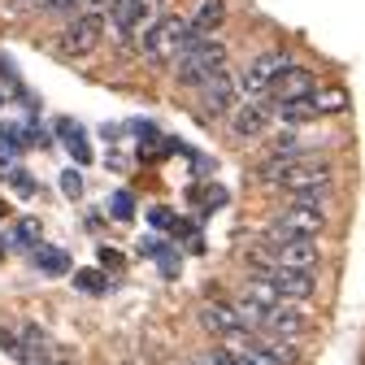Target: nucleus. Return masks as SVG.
I'll use <instances>...</instances> for the list:
<instances>
[{
    "mask_svg": "<svg viewBox=\"0 0 365 365\" xmlns=\"http://www.w3.org/2000/svg\"><path fill=\"white\" fill-rule=\"evenodd\" d=\"M187 22H192V31H196V35H213V31L226 22V0H200L196 14H192Z\"/></svg>",
    "mask_w": 365,
    "mask_h": 365,
    "instance_id": "14",
    "label": "nucleus"
},
{
    "mask_svg": "<svg viewBox=\"0 0 365 365\" xmlns=\"http://www.w3.org/2000/svg\"><path fill=\"white\" fill-rule=\"evenodd\" d=\"M240 101H244V87H240V74H235L231 66L217 70V74L196 91V105H200L205 118H231Z\"/></svg>",
    "mask_w": 365,
    "mask_h": 365,
    "instance_id": "6",
    "label": "nucleus"
},
{
    "mask_svg": "<svg viewBox=\"0 0 365 365\" xmlns=\"http://www.w3.org/2000/svg\"><path fill=\"white\" fill-rule=\"evenodd\" d=\"M217 70H226V43L217 35H196L187 39V48H182V57L174 61V83L187 87V91H200Z\"/></svg>",
    "mask_w": 365,
    "mask_h": 365,
    "instance_id": "1",
    "label": "nucleus"
},
{
    "mask_svg": "<svg viewBox=\"0 0 365 365\" xmlns=\"http://www.w3.org/2000/svg\"><path fill=\"white\" fill-rule=\"evenodd\" d=\"M200 327H205L209 335H217V339H231L235 331H244L240 313H235V300H231V304H226V300H205V304H200Z\"/></svg>",
    "mask_w": 365,
    "mask_h": 365,
    "instance_id": "13",
    "label": "nucleus"
},
{
    "mask_svg": "<svg viewBox=\"0 0 365 365\" xmlns=\"http://www.w3.org/2000/svg\"><path fill=\"white\" fill-rule=\"evenodd\" d=\"M313 109H317V118L344 113V109H348V91H344V87H317V91H313Z\"/></svg>",
    "mask_w": 365,
    "mask_h": 365,
    "instance_id": "15",
    "label": "nucleus"
},
{
    "mask_svg": "<svg viewBox=\"0 0 365 365\" xmlns=\"http://www.w3.org/2000/svg\"><path fill=\"white\" fill-rule=\"evenodd\" d=\"M0 105H5V87H0Z\"/></svg>",
    "mask_w": 365,
    "mask_h": 365,
    "instance_id": "30",
    "label": "nucleus"
},
{
    "mask_svg": "<svg viewBox=\"0 0 365 365\" xmlns=\"http://www.w3.org/2000/svg\"><path fill=\"white\" fill-rule=\"evenodd\" d=\"M0 213H5V209H0Z\"/></svg>",
    "mask_w": 365,
    "mask_h": 365,
    "instance_id": "32",
    "label": "nucleus"
},
{
    "mask_svg": "<svg viewBox=\"0 0 365 365\" xmlns=\"http://www.w3.org/2000/svg\"><path fill=\"white\" fill-rule=\"evenodd\" d=\"M105 39V14H74L61 31V53L66 57H91Z\"/></svg>",
    "mask_w": 365,
    "mask_h": 365,
    "instance_id": "7",
    "label": "nucleus"
},
{
    "mask_svg": "<svg viewBox=\"0 0 365 365\" xmlns=\"http://www.w3.org/2000/svg\"><path fill=\"white\" fill-rule=\"evenodd\" d=\"M287 66H296L287 48H265V53H257V57L248 61V70L240 74L244 101H265V91L274 87V78H279V74H283Z\"/></svg>",
    "mask_w": 365,
    "mask_h": 365,
    "instance_id": "5",
    "label": "nucleus"
},
{
    "mask_svg": "<svg viewBox=\"0 0 365 365\" xmlns=\"http://www.w3.org/2000/svg\"><path fill=\"white\" fill-rule=\"evenodd\" d=\"M269 122H274L269 101H240L235 113L226 118V130H231L235 140H261V135L269 130Z\"/></svg>",
    "mask_w": 365,
    "mask_h": 365,
    "instance_id": "11",
    "label": "nucleus"
},
{
    "mask_svg": "<svg viewBox=\"0 0 365 365\" xmlns=\"http://www.w3.org/2000/svg\"><path fill=\"white\" fill-rule=\"evenodd\" d=\"M109 209H113L118 222H130V217H135V200H130V192H113V196H109Z\"/></svg>",
    "mask_w": 365,
    "mask_h": 365,
    "instance_id": "23",
    "label": "nucleus"
},
{
    "mask_svg": "<svg viewBox=\"0 0 365 365\" xmlns=\"http://www.w3.org/2000/svg\"><path fill=\"white\" fill-rule=\"evenodd\" d=\"M14 244H22V248H35V244H39V222H35V217H22V222H18Z\"/></svg>",
    "mask_w": 365,
    "mask_h": 365,
    "instance_id": "22",
    "label": "nucleus"
},
{
    "mask_svg": "<svg viewBox=\"0 0 365 365\" xmlns=\"http://www.w3.org/2000/svg\"><path fill=\"white\" fill-rule=\"evenodd\" d=\"M57 135L66 140V148L74 153V161H91V148H87V140H83V126H78V122H57Z\"/></svg>",
    "mask_w": 365,
    "mask_h": 365,
    "instance_id": "18",
    "label": "nucleus"
},
{
    "mask_svg": "<svg viewBox=\"0 0 365 365\" xmlns=\"http://www.w3.org/2000/svg\"><path fill=\"white\" fill-rule=\"evenodd\" d=\"M327 231V205H287L279 217L265 226L261 240H317Z\"/></svg>",
    "mask_w": 365,
    "mask_h": 365,
    "instance_id": "4",
    "label": "nucleus"
},
{
    "mask_svg": "<svg viewBox=\"0 0 365 365\" xmlns=\"http://www.w3.org/2000/svg\"><path fill=\"white\" fill-rule=\"evenodd\" d=\"M74 287H83L87 296H101L109 287V279H105L101 269H74Z\"/></svg>",
    "mask_w": 365,
    "mask_h": 365,
    "instance_id": "19",
    "label": "nucleus"
},
{
    "mask_svg": "<svg viewBox=\"0 0 365 365\" xmlns=\"http://www.w3.org/2000/svg\"><path fill=\"white\" fill-rule=\"evenodd\" d=\"M170 222H174L170 209H153V226H170Z\"/></svg>",
    "mask_w": 365,
    "mask_h": 365,
    "instance_id": "28",
    "label": "nucleus"
},
{
    "mask_svg": "<svg viewBox=\"0 0 365 365\" xmlns=\"http://www.w3.org/2000/svg\"><path fill=\"white\" fill-rule=\"evenodd\" d=\"M331 182H335V174H331V165H327V161H317V157H300V161H292V165L283 170L279 187H283L296 205H327Z\"/></svg>",
    "mask_w": 365,
    "mask_h": 365,
    "instance_id": "2",
    "label": "nucleus"
},
{
    "mask_svg": "<svg viewBox=\"0 0 365 365\" xmlns=\"http://www.w3.org/2000/svg\"><path fill=\"white\" fill-rule=\"evenodd\" d=\"M22 5H43V0H22Z\"/></svg>",
    "mask_w": 365,
    "mask_h": 365,
    "instance_id": "29",
    "label": "nucleus"
},
{
    "mask_svg": "<svg viewBox=\"0 0 365 365\" xmlns=\"http://www.w3.org/2000/svg\"><path fill=\"white\" fill-rule=\"evenodd\" d=\"M35 269L39 274H70V257L61 248H48V244H35Z\"/></svg>",
    "mask_w": 365,
    "mask_h": 365,
    "instance_id": "16",
    "label": "nucleus"
},
{
    "mask_svg": "<svg viewBox=\"0 0 365 365\" xmlns=\"http://www.w3.org/2000/svg\"><path fill=\"white\" fill-rule=\"evenodd\" d=\"M309 331V309L296 300H279L274 309H261V335H283V339H300Z\"/></svg>",
    "mask_w": 365,
    "mask_h": 365,
    "instance_id": "9",
    "label": "nucleus"
},
{
    "mask_svg": "<svg viewBox=\"0 0 365 365\" xmlns=\"http://www.w3.org/2000/svg\"><path fill=\"white\" fill-rule=\"evenodd\" d=\"M144 5V0H109V18H113V31L122 35L126 31V22H130V14L135 9H140Z\"/></svg>",
    "mask_w": 365,
    "mask_h": 365,
    "instance_id": "20",
    "label": "nucleus"
},
{
    "mask_svg": "<svg viewBox=\"0 0 365 365\" xmlns=\"http://www.w3.org/2000/svg\"><path fill=\"white\" fill-rule=\"evenodd\" d=\"M57 365H70V361H57Z\"/></svg>",
    "mask_w": 365,
    "mask_h": 365,
    "instance_id": "31",
    "label": "nucleus"
},
{
    "mask_svg": "<svg viewBox=\"0 0 365 365\" xmlns=\"http://www.w3.org/2000/svg\"><path fill=\"white\" fill-rule=\"evenodd\" d=\"M101 265H105V269H122V257H118L113 248H101Z\"/></svg>",
    "mask_w": 365,
    "mask_h": 365,
    "instance_id": "27",
    "label": "nucleus"
},
{
    "mask_svg": "<svg viewBox=\"0 0 365 365\" xmlns=\"http://www.w3.org/2000/svg\"><path fill=\"white\" fill-rule=\"evenodd\" d=\"M61 192H66L70 200L83 196V174H78V170H66V174H61Z\"/></svg>",
    "mask_w": 365,
    "mask_h": 365,
    "instance_id": "25",
    "label": "nucleus"
},
{
    "mask_svg": "<svg viewBox=\"0 0 365 365\" xmlns=\"http://www.w3.org/2000/svg\"><path fill=\"white\" fill-rule=\"evenodd\" d=\"M274 118H279L283 126H300V122H317V109H313V96H309V101H296V105H279V109H274Z\"/></svg>",
    "mask_w": 365,
    "mask_h": 365,
    "instance_id": "17",
    "label": "nucleus"
},
{
    "mask_svg": "<svg viewBox=\"0 0 365 365\" xmlns=\"http://www.w3.org/2000/svg\"><path fill=\"white\" fill-rule=\"evenodd\" d=\"M22 331H14V327H5V322H0V352H5V356H14V361H22Z\"/></svg>",
    "mask_w": 365,
    "mask_h": 365,
    "instance_id": "21",
    "label": "nucleus"
},
{
    "mask_svg": "<svg viewBox=\"0 0 365 365\" xmlns=\"http://www.w3.org/2000/svg\"><path fill=\"white\" fill-rule=\"evenodd\" d=\"M9 178H14V192H22V196H31V192H35V178H31L26 170H14Z\"/></svg>",
    "mask_w": 365,
    "mask_h": 365,
    "instance_id": "26",
    "label": "nucleus"
},
{
    "mask_svg": "<svg viewBox=\"0 0 365 365\" xmlns=\"http://www.w3.org/2000/svg\"><path fill=\"white\" fill-rule=\"evenodd\" d=\"M257 279H269L274 287H279L283 300H296V304H309V300L317 296V279H313L309 269H287V265H279V261H274L269 269H261Z\"/></svg>",
    "mask_w": 365,
    "mask_h": 365,
    "instance_id": "10",
    "label": "nucleus"
},
{
    "mask_svg": "<svg viewBox=\"0 0 365 365\" xmlns=\"http://www.w3.org/2000/svg\"><path fill=\"white\" fill-rule=\"evenodd\" d=\"M317 91V74L309 66H287L279 78H274V87L265 91V101L269 109H279V105H296V101H309Z\"/></svg>",
    "mask_w": 365,
    "mask_h": 365,
    "instance_id": "8",
    "label": "nucleus"
},
{
    "mask_svg": "<svg viewBox=\"0 0 365 365\" xmlns=\"http://www.w3.org/2000/svg\"><path fill=\"white\" fill-rule=\"evenodd\" d=\"M187 39H192V22L165 14V18L140 39V53H144L148 66H157V70H174V61L182 57V48H187Z\"/></svg>",
    "mask_w": 365,
    "mask_h": 365,
    "instance_id": "3",
    "label": "nucleus"
},
{
    "mask_svg": "<svg viewBox=\"0 0 365 365\" xmlns=\"http://www.w3.org/2000/svg\"><path fill=\"white\" fill-rule=\"evenodd\" d=\"M269 252H274V261L279 265H287V269H317L322 265V248H317V240H261Z\"/></svg>",
    "mask_w": 365,
    "mask_h": 365,
    "instance_id": "12",
    "label": "nucleus"
},
{
    "mask_svg": "<svg viewBox=\"0 0 365 365\" xmlns=\"http://www.w3.org/2000/svg\"><path fill=\"white\" fill-rule=\"evenodd\" d=\"M74 9H83V0H43V14L53 18H74Z\"/></svg>",
    "mask_w": 365,
    "mask_h": 365,
    "instance_id": "24",
    "label": "nucleus"
}]
</instances>
